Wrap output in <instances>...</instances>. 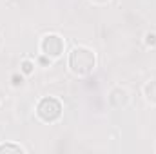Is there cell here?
I'll return each instance as SVG.
<instances>
[{"instance_id":"1","label":"cell","mask_w":156,"mask_h":154,"mask_svg":"<svg viewBox=\"0 0 156 154\" xmlns=\"http://www.w3.org/2000/svg\"><path fill=\"white\" fill-rule=\"evenodd\" d=\"M98 67V54L93 47L76 44L67 53V71L76 78L91 76Z\"/></svg>"},{"instance_id":"2","label":"cell","mask_w":156,"mask_h":154,"mask_svg":"<svg viewBox=\"0 0 156 154\" xmlns=\"http://www.w3.org/2000/svg\"><path fill=\"white\" fill-rule=\"evenodd\" d=\"M35 116L45 125H55L64 118V102L58 96H42L35 103Z\"/></svg>"},{"instance_id":"3","label":"cell","mask_w":156,"mask_h":154,"mask_svg":"<svg viewBox=\"0 0 156 154\" xmlns=\"http://www.w3.org/2000/svg\"><path fill=\"white\" fill-rule=\"evenodd\" d=\"M66 53V38L60 33H44L38 40V54L49 58L51 62H56Z\"/></svg>"},{"instance_id":"4","label":"cell","mask_w":156,"mask_h":154,"mask_svg":"<svg viewBox=\"0 0 156 154\" xmlns=\"http://www.w3.org/2000/svg\"><path fill=\"white\" fill-rule=\"evenodd\" d=\"M107 102H109V105L113 107V109H116V111H123V109H127L129 107V103H131V91L125 87V85H113L111 89H109V93H107Z\"/></svg>"},{"instance_id":"5","label":"cell","mask_w":156,"mask_h":154,"mask_svg":"<svg viewBox=\"0 0 156 154\" xmlns=\"http://www.w3.org/2000/svg\"><path fill=\"white\" fill-rule=\"evenodd\" d=\"M142 96H144V100H145L147 105L156 107V78L147 80L142 85Z\"/></svg>"},{"instance_id":"6","label":"cell","mask_w":156,"mask_h":154,"mask_svg":"<svg viewBox=\"0 0 156 154\" xmlns=\"http://www.w3.org/2000/svg\"><path fill=\"white\" fill-rule=\"evenodd\" d=\"M0 154H27V149L18 142H0Z\"/></svg>"},{"instance_id":"7","label":"cell","mask_w":156,"mask_h":154,"mask_svg":"<svg viewBox=\"0 0 156 154\" xmlns=\"http://www.w3.org/2000/svg\"><path fill=\"white\" fill-rule=\"evenodd\" d=\"M20 69V73L24 75L26 78H29V76H33L35 75V71H37V62L33 60V58H29V56H26V58H22L20 60V65H18Z\"/></svg>"},{"instance_id":"8","label":"cell","mask_w":156,"mask_h":154,"mask_svg":"<svg viewBox=\"0 0 156 154\" xmlns=\"http://www.w3.org/2000/svg\"><path fill=\"white\" fill-rule=\"evenodd\" d=\"M142 42H144L145 49H156V31H145Z\"/></svg>"},{"instance_id":"9","label":"cell","mask_w":156,"mask_h":154,"mask_svg":"<svg viewBox=\"0 0 156 154\" xmlns=\"http://www.w3.org/2000/svg\"><path fill=\"white\" fill-rule=\"evenodd\" d=\"M9 82H11V87H15V89H20V87H24L26 85V76L18 71V73H13L11 78H9Z\"/></svg>"},{"instance_id":"10","label":"cell","mask_w":156,"mask_h":154,"mask_svg":"<svg viewBox=\"0 0 156 154\" xmlns=\"http://www.w3.org/2000/svg\"><path fill=\"white\" fill-rule=\"evenodd\" d=\"M91 5H94V7H105V5H109L113 0H87Z\"/></svg>"}]
</instances>
